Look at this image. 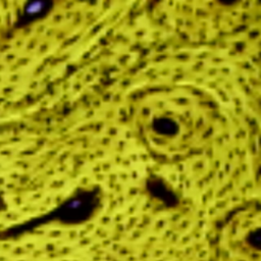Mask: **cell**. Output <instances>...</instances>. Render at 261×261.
Listing matches in <instances>:
<instances>
[{"mask_svg":"<svg viewBox=\"0 0 261 261\" xmlns=\"http://www.w3.org/2000/svg\"><path fill=\"white\" fill-rule=\"evenodd\" d=\"M206 113L195 98L175 92L146 97L135 114L136 128L151 152L161 158L187 154L204 132Z\"/></svg>","mask_w":261,"mask_h":261,"instance_id":"1","label":"cell"}]
</instances>
